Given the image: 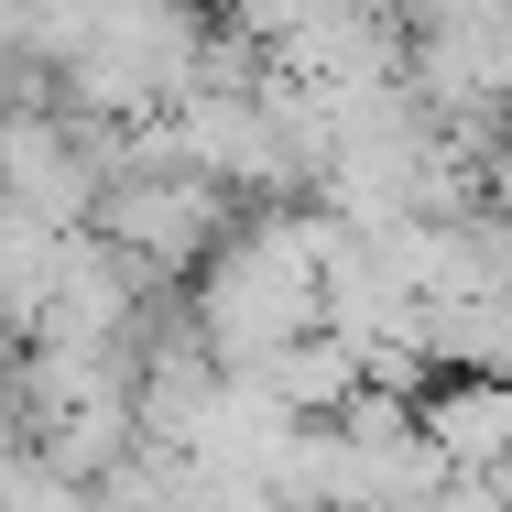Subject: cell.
Instances as JSON below:
<instances>
[{
	"label": "cell",
	"mask_w": 512,
	"mask_h": 512,
	"mask_svg": "<svg viewBox=\"0 0 512 512\" xmlns=\"http://www.w3.org/2000/svg\"><path fill=\"white\" fill-rule=\"evenodd\" d=\"M186 295H197L207 360H218L229 382H251L262 360H284L295 338L327 327V251H316V207H251V218L218 240V262H207Z\"/></svg>",
	"instance_id": "1"
},
{
	"label": "cell",
	"mask_w": 512,
	"mask_h": 512,
	"mask_svg": "<svg viewBox=\"0 0 512 512\" xmlns=\"http://www.w3.org/2000/svg\"><path fill=\"white\" fill-rule=\"evenodd\" d=\"M240 218H251V207L229 197L207 164H186V153L164 142V120L142 131V153L99 186V240L120 251V262H142L153 284H197Z\"/></svg>",
	"instance_id": "2"
}]
</instances>
